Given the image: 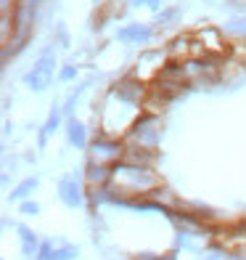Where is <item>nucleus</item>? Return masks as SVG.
I'll return each instance as SVG.
<instances>
[{
  "instance_id": "2eb2a0df",
  "label": "nucleus",
  "mask_w": 246,
  "mask_h": 260,
  "mask_svg": "<svg viewBox=\"0 0 246 260\" xmlns=\"http://www.w3.org/2000/svg\"><path fill=\"white\" fill-rule=\"evenodd\" d=\"M77 255H79V250H77L74 244H64V247H56L51 260H74Z\"/></svg>"
},
{
  "instance_id": "9d476101",
  "label": "nucleus",
  "mask_w": 246,
  "mask_h": 260,
  "mask_svg": "<svg viewBox=\"0 0 246 260\" xmlns=\"http://www.w3.org/2000/svg\"><path fill=\"white\" fill-rule=\"evenodd\" d=\"M82 178H85V186H88V188H106L109 181H111V168H103V165L88 162V165H85V173H82Z\"/></svg>"
},
{
  "instance_id": "a211bd4d",
  "label": "nucleus",
  "mask_w": 246,
  "mask_h": 260,
  "mask_svg": "<svg viewBox=\"0 0 246 260\" xmlns=\"http://www.w3.org/2000/svg\"><path fill=\"white\" fill-rule=\"evenodd\" d=\"M19 212H21V215H40V205L32 202V199H27V202L19 205Z\"/></svg>"
},
{
  "instance_id": "f8f14e48",
  "label": "nucleus",
  "mask_w": 246,
  "mask_h": 260,
  "mask_svg": "<svg viewBox=\"0 0 246 260\" xmlns=\"http://www.w3.org/2000/svg\"><path fill=\"white\" fill-rule=\"evenodd\" d=\"M16 231H19V239H21V255L24 257H37V252H40V239H37V234H34L32 229H27V226H16Z\"/></svg>"
},
{
  "instance_id": "f3484780",
  "label": "nucleus",
  "mask_w": 246,
  "mask_h": 260,
  "mask_svg": "<svg viewBox=\"0 0 246 260\" xmlns=\"http://www.w3.org/2000/svg\"><path fill=\"white\" fill-rule=\"evenodd\" d=\"M77 75H79V67L66 64V67L61 69V75H58V80H61V82H72V80H77Z\"/></svg>"
},
{
  "instance_id": "20e7f679",
  "label": "nucleus",
  "mask_w": 246,
  "mask_h": 260,
  "mask_svg": "<svg viewBox=\"0 0 246 260\" xmlns=\"http://www.w3.org/2000/svg\"><path fill=\"white\" fill-rule=\"evenodd\" d=\"M53 75H56V51H53V45H48V48H43L37 61H34L32 69L24 75V85L29 90H45L51 85Z\"/></svg>"
},
{
  "instance_id": "7ed1b4c3",
  "label": "nucleus",
  "mask_w": 246,
  "mask_h": 260,
  "mask_svg": "<svg viewBox=\"0 0 246 260\" xmlns=\"http://www.w3.org/2000/svg\"><path fill=\"white\" fill-rule=\"evenodd\" d=\"M125 138H109V136H96L88 146V162L103 165V168H114L116 162L125 159Z\"/></svg>"
},
{
  "instance_id": "f257e3e1",
  "label": "nucleus",
  "mask_w": 246,
  "mask_h": 260,
  "mask_svg": "<svg viewBox=\"0 0 246 260\" xmlns=\"http://www.w3.org/2000/svg\"><path fill=\"white\" fill-rule=\"evenodd\" d=\"M159 186H164L161 175L154 168L146 165H133V162H116L111 168V181L109 188L119 199H140L148 197L151 191H156Z\"/></svg>"
},
{
  "instance_id": "39448f33",
  "label": "nucleus",
  "mask_w": 246,
  "mask_h": 260,
  "mask_svg": "<svg viewBox=\"0 0 246 260\" xmlns=\"http://www.w3.org/2000/svg\"><path fill=\"white\" fill-rule=\"evenodd\" d=\"M58 199L66 205V207H82L88 199V186H85V178H77V175H64L58 181Z\"/></svg>"
},
{
  "instance_id": "0eeeda50",
  "label": "nucleus",
  "mask_w": 246,
  "mask_h": 260,
  "mask_svg": "<svg viewBox=\"0 0 246 260\" xmlns=\"http://www.w3.org/2000/svg\"><path fill=\"white\" fill-rule=\"evenodd\" d=\"M64 117H66L64 106L53 104V106H51V112H48V117H45V122L40 125V133H37V149H45V146H48V141L56 136V130H58V125H61Z\"/></svg>"
},
{
  "instance_id": "f03ea898",
  "label": "nucleus",
  "mask_w": 246,
  "mask_h": 260,
  "mask_svg": "<svg viewBox=\"0 0 246 260\" xmlns=\"http://www.w3.org/2000/svg\"><path fill=\"white\" fill-rule=\"evenodd\" d=\"M127 144L146 146V149H159L161 144V117L156 112H143L130 127V133L125 136Z\"/></svg>"
},
{
  "instance_id": "dca6fc26",
  "label": "nucleus",
  "mask_w": 246,
  "mask_h": 260,
  "mask_svg": "<svg viewBox=\"0 0 246 260\" xmlns=\"http://www.w3.org/2000/svg\"><path fill=\"white\" fill-rule=\"evenodd\" d=\"M225 32L228 35H238V38H246V16L230 19L228 24H225Z\"/></svg>"
},
{
  "instance_id": "423d86ee",
  "label": "nucleus",
  "mask_w": 246,
  "mask_h": 260,
  "mask_svg": "<svg viewBox=\"0 0 246 260\" xmlns=\"http://www.w3.org/2000/svg\"><path fill=\"white\" fill-rule=\"evenodd\" d=\"M193 38L201 43V48L209 53V56H222L225 53V32L217 29V27H204V29H198L193 32Z\"/></svg>"
},
{
  "instance_id": "6ab92c4d",
  "label": "nucleus",
  "mask_w": 246,
  "mask_h": 260,
  "mask_svg": "<svg viewBox=\"0 0 246 260\" xmlns=\"http://www.w3.org/2000/svg\"><path fill=\"white\" fill-rule=\"evenodd\" d=\"M130 6H133V8H140V6H143V8H154V11H156V8L161 6V0H133Z\"/></svg>"
},
{
  "instance_id": "aec40b11",
  "label": "nucleus",
  "mask_w": 246,
  "mask_h": 260,
  "mask_svg": "<svg viewBox=\"0 0 246 260\" xmlns=\"http://www.w3.org/2000/svg\"><path fill=\"white\" fill-rule=\"evenodd\" d=\"M225 260H246V257H241V255H236V252H230V255H225Z\"/></svg>"
},
{
  "instance_id": "4468645a",
  "label": "nucleus",
  "mask_w": 246,
  "mask_h": 260,
  "mask_svg": "<svg viewBox=\"0 0 246 260\" xmlns=\"http://www.w3.org/2000/svg\"><path fill=\"white\" fill-rule=\"evenodd\" d=\"M178 16H180V6H170V8H164L161 14L156 16V24H159V27H167V24H172Z\"/></svg>"
},
{
  "instance_id": "1a4fd4ad",
  "label": "nucleus",
  "mask_w": 246,
  "mask_h": 260,
  "mask_svg": "<svg viewBox=\"0 0 246 260\" xmlns=\"http://www.w3.org/2000/svg\"><path fill=\"white\" fill-rule=\"evenodd\" d=\"M66 141L72 144L74 149H85L90 146V136H88V127L82 120H77V117H66Z\"/></svg>"
},
{
  "instance_id": "6e6552de",
  "label": "nucleus",
  "mask_w": 246,
  "mask_h": 260,
  "mask_svg": "<svg viewBox=\"0 0 246 260\" xmlns=\"http://www.w3.org/2000/svg\"><path fill=\"white\" fill-rule=\"evenodd\" d=\"M151 38H154V27H151V24H140V21L127 24V27H122L119 32H116V40L130 43V45H146Z\"/></svg>"
},
{
  "instance_id": "9b49d317",
  "label": "nucleus",
  "mask_w": 246,
  "mask_h": 260,
  "mask_svg": "<svg viewBox=\"0 0 246 260\" xmlns=\"http://www.w3.org/2000/svg\"><path fill=\"white\" fill-rule=\"evenodd\" d=\"M125 144H127V141H125ZM125 162H133V165H146V168H154V162H156V149H146V146L127 144V149H125Z\"/></svg>"
},
{
  "instance_id": "ddd939ff",
  "label": "nucleus",
  "mask_w": 246,
  "mask_h": 260,
  "mask_svg": "<svg viewBox=\"0 0 246 260\" xmlns=\"http://www.w3.org/2000/svg\"><path fill=\"white\" fill-rule=\"evenodd\" d=\"M37 186H40V181L37 178H24L21 183H16L14 188H11V199H16V202H27V199L37 191Z\"/></svg>"
}]
</instances>
